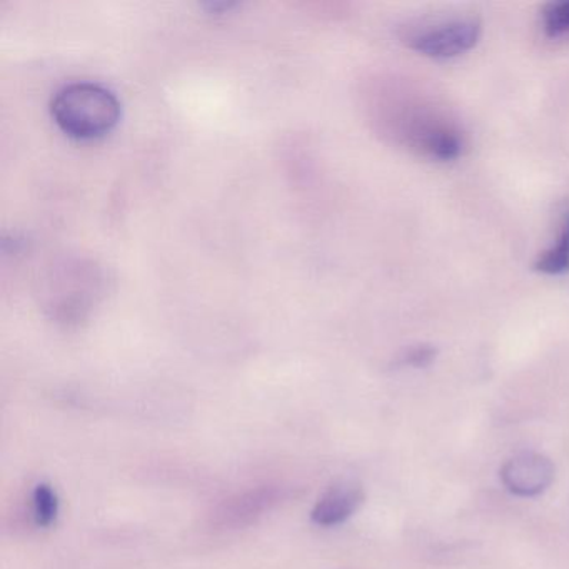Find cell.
I'll use <instances>...</instances> for the list:
<instances>
[{"instance_id":"52a82bcc","label":"cell","mask_w":569,"mask_h":569,"mask_svg":"<svg viewBox=\"0 0 569 569\" xmlns=\"http://www.w3.org/2000/svg\"><path fill=\"white\" fill-rule=\"evenodd\" d=\"M425 146L432 158L441 159V161H451L461 154L462 142L455 131L446 128H438L428 132L425 138Z\"/></svg>"},{"instance_id":"7a4b0ae2","label":"cell","mask_w":569,"mask_h":569,"mask_svg":"<svg viewBox=\"0 0 569 569\" xmlns=\"http://www.w3.org/2000/svg\"><path fill=\"white\" fill-rule=\"evenodd\" d=\"M481 38V22L476 19L446 22L435 28L421 29L409 36L412 51L431 59H452L471 51Z\"/></svg>"},{"instance_id":"5b68a950","label":"cell","mask_w":569,"mask_h":569,"mask_svg":"<svg viewBox=\"0 0 569 569\" xmlns=\"http://www.w3.org/2000/svg\"><path fill=\"white\" fill-rule=\"evenodd\" d=\"M276 501L274 492L269 489H261V491L249 492V495L241 496L236 501H229L224 511L221 512L222 522H232L239 525L242 519H252V516L258 512L264 511L266 506Z\"/></svg>"},{"instance_id":"6da1fadb","label":"cell","mask_w":569,"mask_h":569,"mask_svg":"<svg viewBox=\"0 0 569 569\" xmlns=\"http://www.w3.org/2000/svg\"><path fill=\"white\" fill-rule=\"evenodd\" d=\"M52 118L71 138L96 139L116 128L121 106L108 89L79 82L58 92L52 101Z\"/></svg>"},{"instance_id":"8992f818","label":"cell","mask_w":569,"mask_h":569,"mask_svg":"<svg viewBox=\"0 0 569 569\" xmlns=\"http://www.w3.org/2000/svg\"><path fill=\"white\" fill-rule=\"evenodd\" d=\"M535 268L536 271L549 276L565 274L569 271V214L566 216L558 244L539 256Z\"/></svg>"},{"instance_id":"277c9868","label":"cell","mask_w":569,"mask_h":569,"mask_svg":"<svg viewBox=\"0 0 569 569\" xmlns=\"http://www.w3.org/2000/svg\"><path fill=\"white\" fill-rule=\"evenodd\" d=\"M365 502V491L356 482H338L316 502L311 511L312 522L325 528L348 521Z\"/></svg>"},{"instance_id":"9c48e42d","label":"cell","mask_w":569,"mask_h":569,"mask_svg":"<svg viewBox=\"0 0 569 569\" xmlns=\"http://www.w3.org/2000/svg\"><path fill=\"white\" fill-rule=\"evenodd\" d=\"M542 22L545 31L549 38H559V36L569 32V2H551L542 11Z\"/></svg>"},{"instance_id":"3957f363","label":"cell","mask_w":569,"mask_h":569,"mask_svg":"<svg viewBox=\"0 0 569 569\" xmlns=\"http://www.w3.org/2000/svg\"><path fill=\"white\" fill-rule=\"evenodd\" d=\"M501 481L512 495L532 498L552 485L555 465L539 452H521L502 465Z\"/></svg>"},{"instance_id":"30bf717a","label":"cell","mask_w":569,"mask_h":569,"mask_svg":"<svg viewBox=\"0 0 569 569\" xmlns=\"http://www.w3.org/2000/svg\"><path fill=\"white\" fill-rule=\"evenodd\" d=\"M436 359V349L432 346H418V348L409 349L402 356L401 362L412 368H426Z\"/></svg>"},{"instance_id":"ba28073f","label":"cell","mask_w":569,"mask_h":569,"mask_svg":"<svg viewBox=\"0 0 569 569\" xmlns=\"http://www.w3.org/2000/svg\"><path fill=\"white\" fill-rule=\"evenodd\" d=\"M32 512H34L36 525L48 528L58 519L59 498L52 486L41 482L36 486L32 492Z\"/></svg>"}]
</instances>
